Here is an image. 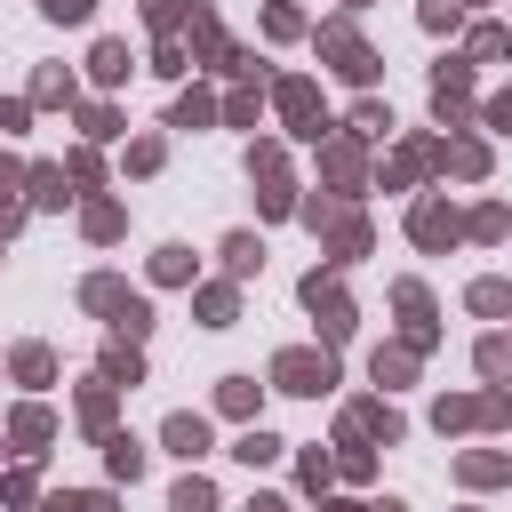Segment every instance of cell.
<instances>
[{"label":"cell","instance_id":"obj_1","mask_svg":"<svg viewBox=\"0 0 512 512\" xmlns=\"http://www.w3.org/2000/svg\"><path fill=\"white\" fill-rule=\"evenodd\" d=\"M272 384H280V392H328V384H336V360H328V352H280V360H272Z\"/></svg>","mask_w":512,"mask_h":512},{"label":"cell","instance_id":"obj_2","mask_svg":"<svg viewBox=\"0 0 512 512\" xmlns=\"http://www.w3.org/2000/svg\"><path fill=\"white\" fill-rule=\"evenodd\" d=\"M320 48L336 56V72H344V80H376V56L352 40V24H320Z\"/></svg>","mask_w":512,"mask_h":512},{"label":"cell","instance_id":"obj_3","mask_svg":"<svg viewBox=\"0 0 512 512\" xmlns=\"http://www.w3.org/2000/svg\"><path fill=\"white\" fill-rule=\"evenodd\" d=\"M304 304L320 312V328H328V344H336V336L352 328V304H344V288H336V280H320V272H312V280H304Z\"/></svg>","mask_w":512,"mask_h":512},{"label":"cell","instance_id":"obj_4","mask_svg":"<svg viewBox=\"0 0 512 512\" xmlns=\"http://www.w3.org/2000/svg\"><path fill=\"white\" fill-rule=\"evenodd\" d=\"M344 440H400V416H392L384 400H352V416H344Z\"/></svg>","mask_w":512,"mask_h":512},{"label":"cell","instance_id":"obj_5","mask_svg":"<svg viewBox=\"0 0 512 512\" xmlns=\"http://www.w3.org/2000/svg\"><path fill=\"white\" fill-rule=\"evenodd\" d=\"M408 232L424 240V248H448L464 224H456V208H440V200H416V216H408Z\"/></svg>","mask_w":512,"mask_h":512},{"label":"cell","instance_id":"obj_6","mask_svg":"<svg viewBox=\"0 0 512 512\" xmlns=\"http://www.w3.org/2000/svg\"><path fill=\"white\" fill-rule=\"evenodd\" d=\"M432 104H440V120H456V112L472 104V72H464V64H440V72H432Z\"/></svg>","mask_w":512,"mask_h":512},{"label":"cell","instance_id":"obj_7","mask_svg":"<svg viewBox=\"0 0 512 512\" xmlns=\"http://www.w3.org/2000/svg\"><path fill=\"white\" fill-rule=\"evenodd\" d=\"M280 112L296 120V136H320V120H312L320 96H312V80H280Z\"/></svg>","mask_w":512,"mask_h":512},{"label":"cell","instance_id":"obj_8","mask_svg":"<svg viewBox=\"0 0 512 512\" xmlns=\"http://www.w3.org/2000/svg\"><path fill=\"white\" fill-rule=\"evenodd\" d=\"M392 304L408 312V344H432V296H424L416 280H400V288H392Z\"/></svg>","mask_w":512,"mask_h":512},{"label":"cell","instance_id":"obj_9","mask_svg":"<svg viewBox=\"0 0 512 512\" xmlns=\"http://www.w3.org/2000/svg\"><path fill=\"white\" fill-rule=\"evenodd\" d=\"M168 448H176V456H208V416L176 408V416H168Z\"/></svg>","mask_w":512,"mask_h":512},{"label":"cell","instance_id":"obj_10","mask_svg":"<svg viewBox=\"0 0 512 512\" xmlns=\"http://www.w3.org/2000/svg\"><path fill=\"white\" fill-rule=\"evenodd\" d=\"M224 272H232V280L264 272V240H256V232H232V240H224Z\"/></svg>","mask_w":512,"mask_h":512},{"label":"cell","instance_id":"obj_11","mask_svg":"<svg viewBox=\"0 0 512 512\" xmlns=\"http://www.w3.org/2000/svg\"><path fill=\"white\" fill-rule=\"evenodd\" d=\"M8 432H16V448H24V456H40V440L56 432V416H48V408H16V424H8Z\"/></svg>","mask_w":512,"mask_h":512},{"label":"cell","instance_id":"obj_12","mask_svg":"<svg viewBox=\"0 0 512 512\" xmlns=\"http://www.w3.org/2000/svg\"><path fill=\"white\" fill-rule=\"evenodd\" d=\"M88 72L112 88V80H128V40H96V56H88Z\"/></svg>","mask_w":512,"mask_h":512},{"label":"cell","instance_id":"obj_13","mask_svg":"<svg viewBox=\"0 0 512 512\" xmlns=\"http://www.w3.org/2000/svg\"><path fill=\"white\" fill-rule=\"evenodd\" d=\"M232 456H240V464H272V456H280V440H272L264 424H248V432L232 440Z\"/></svg>","mask_w":512,"mask_h":512},{"label":"cell","instance_id":"obj_14","mask_svg":"<svg viewBox=\"0 0 512 512\" xmlns=\"http://www.w3.org/2000/svg\"><path fill=\"white\" fill-rule=\"evenodd\" d=\"M104 464H112L120 480H136V472H144V448H136L128 432H112V440H104Z\"/></svg>","mask_w":512,"mask_h":512},{"label":"cell","instance_id":"obj_15","mask_svg":"<svg viewBox=\"0 0 512 512\" xmlns=\"http://www.w3.org/2000/svg\"><path fill=\"white\" fill-rule=\"evenodd\" d=\"M504 472H512V456H456V480H472V488H488Z\"/></svg>","mask_w":512,"mask_h":512},{"label":"cell","instance_id":"obj_16","mask_svg":"<svg viewBox=\"0 0 512 512\" xmlns=\"http://www.w3.org/2000/svg\"><path fill=\"white\" fill-rule=\"evenodd\" d=\"M64 184H72L64 168H32V200H40V208H64V200H72Z\"/></svg>","mask_w":512,"mask_h":512},{"label":"cell","instance_id":"obj_17","mask_svg":"<svg viewBox=\"0 0 512 512\" xmlns=\"http://www.w3.org/2000/svg\"><path fill=\"white\" fill-rule=\"evenodd\" d=\"M232 312H240L232 288H200V320H208V328H232Z\"/></svg>","mask_w":512,"mask_h":512},{"label":"cell","instance_id":"obj_18","mask_svg":"<svg viewBox=\"0 0 512 512\" xmlns=\"http://www.w3.org/2000/svg\"><path fill=\"white\" fill-rule=\"evenodd\" d=\"M16 376H24V384H48V376H56V352H48V344H24V352H16Z\"/></svg>","mask_w":512,"mask_h":512},{"label":"cell","instance_id":"obj_19","mask_svg":"<svg viewBox=\"0 0 512 512\" xmlns=\"http://www.w3.org/2000/svg\"><path fill=\"white\" fill-rule=\"evenodd\" d=\"M80 424H88V432L112 424V384H88V392H80Z\"/></svg>","mask_w":512,"mask_h":512},{"label":"cell","instance_id":"obj_20","mask_svg":"<svg viewBox=\"0 0 512 512\" xmlns=\"http://www.w3.org/2000/svg\"><path fill=\"white\" fill-rule=\"evenodd\" d=\"M168 504H176V512H216V488L192 472V480H176V496H168Z\"/></svg>","mask_w":512,"mask_h":512},{"label":"cell","instance_id":"obj_21","mask_svg":"<svg viewBox=\"0 0 512 512\" xmlns=\"http://www.w3.org/2000/svg\"><path fill=\"white\" fill-rule=\"evenodd\" d=\"M16 184H24V168H8V160H0V232H16V216H24Z\"/></svg>","mask_w":512,"mask_h":512},{"label":"cell","instance_id":"obj_22","mask_svg":"<svg viewBox=\"0 0 512 512\" xmlns=\"http://www.w3.org/2000/svg\"><path fill=\"white\" fill-rule=\"evenodd\" d=\"M472 312H488V320L512 312V288H504V280H472Z\"/></svg>","mask_w":512,"mask_h":512},{"label":"cell","instance_id":"obj_23","mask_svg":"<svg viewBox=\"0 0 512 512\" xmlns=\"http://www.w3.org/2000/svg\"><path fill=\"white\" fill-rule=\"evenodd\" d=\"M216 400H224V416H248V408H256V384H248V376H224Z\"/></svg>","mask_w":512,"mask_h":512},{"label":"cell","instance_id":"obj_24","mask_svg":"<svg viewBox=\"0 0 512 512\" xmlns=\"http://www.w3.org/2000/svg\"><path fill=\"white\" fill-rule=\"evenodd\" d=\"M480 376H512V336H488L480 344Z\"/></svg>","mask_w":512,"mask_h":512},{"label":"cell","instance_id":"obj_25","mask_svg":"<svg viewBox=\"0 0 512 512\" xmlns=\"http://www.w3.org/2000/svg\"><path fill=\"white\" fill-rule=\"evenodd\" d=\"M200 120H208V96H200V88H192V96H176V112H168V128H200Z\"/></svg>","mask_w":512,"mask_h":512},{"label":"cell","instance_id":"obj_26","mask_svg":"<svg viewBox=\"0 0 512 512\" xmlns=\"http://www.w3.org/2000/svg\"><path fill=\"white\" fill-rule=\"evenodd\" d=\"M152 272H160V280H192V248H160Z\"/></svg>","mask_w":512,"mask_h":512},{"label":"cell","instance_id":"obj_27","mask_svg":"<svg viewBox=\"0 0 512 512\" xmlns=\"http://www.w3.org/2000/svg\"><path fill=\"white\" fill-rule=\"evenodd\" d=\"M80 128H88L96 144H104V136H120V120H112V104H88V112H80Z\"/></svg>","mask_w":512,"mask_h":512},{"label":"cell","instance_id":"obj_28","mask_svg":"<svg viewBox=\"0 0 512 512\" xmlns=\"http://www.w3.org/2000/svg\"><path fill=\"white\" fill-rule=\"evenodd\" d=\"M120 376H128V384H136V376H144V368H136V352H120V344H112V352H104V384H120Z\"/></svg>","mask_w":512,"mask_h":512},{"label":"cell","instance_id":"obj_29","mask_svg":"<svg viewBox=\"0 0 512 512\" xmlns=\"http://www.w3.org/2000/svg\"><path fill=\"white\" fill-rule=\"evenodd\" d=\"M88 232H96V240H112V232H120V208H112V200H96V208H88Z\"/></svg>","mask_w":512,"mask_h":512},{"label":"cell","instance_id":"obj_30","mask_svg":"<svg viewBox=\"0 0 512 512\" xmlns=\"http://www.w3.org/2000/svg\"><path fill=\"white\" fill-rule=\"evenodd\" d=\"M264 32H272V40H288V32H304V16H296V8H272V16H264Z\"/></svg>","mask_w":512,"mask_h":512},{"label":"cell","instance_id":"obj_31","mask_svg":"<svg viewBox=\"0 0 512 512\" xmlns=\"http://www.w3.org/2000/svg\"><path fill=\"white\" fill-rule=\"evenodd\" d=\"M32 96H40V104H56V96H72V80H64V72H40V80H32Z\"/></svg>","mask_w":512,"mask_h":512},{"label":"cell","instance_id":"obj_32","mask_svg":"<svg viewBox=\"0 0 512 512\" xmlns=\"http://www.w3.org/2000/svg\"><path fill=\"white\" fill-rule=\"evenodd\" d=\"M352 128H368V136H384V128H392V112H384V104H360V112H352Z\"/></svg>","mask_w":512,"mask_h":512},{"label":"cell","instance_id":"obj_33","mask_svg":"<svg viewBox=\"0 0 512 512\" xmlns=\"http://www.w3.org/2000/svg\"><path fill=\"white\" fill-rule=\"evenodd\" d=\"M408 376V352H376V384H400Z\"/></svg>","mask_w":512,"mask_h":512},{"label":"cell","instance_id":"obj_34","mask_svg":"<svg viewBox=\"0 0 512 512\" xmlns=\"http://www.w3.org/2000/svg\"><path fill=\"white\" fill-rule=\"evenodd\" d=\"M40 8H48V16H56V24H80V16H88V8H96V0H40Z\"/></svg>","mask_w":512,"mask_h":512},{"label":"cell","instance_id":"obj_35","mask_svg":"<svg viewBox=\"0 0 512 512\" xmlns=\"http://www.w3.org/2000/svg\"><path fill=\"white\" fill-rule=\"evenodd\" d=\"M424 24H432V32H448V24H456V0H424Z\"/></svg>","mask_w":512,"mask_h":512},{"label":"cell","instance_id":"obj_36","mask_svg":"<svg viewBox=\"0 0 512 512\" xmlns=\"http://www.w3.org/2000/svg\"><path fill=\"white\" fill-rule=\"evenodd\" d=\"M488 128H512V96H496V104H488Z\"/></svg>","mask_w":512,"mask_h":512},{"label":"cell","instance_id":"obj_37","mask_svg":"<svg viewBox=\"0 0 512 512\" xmlns=\"http://www.w3.org/2000/svg\"><path fill=\"white\" fill-rule=\"evenodd\" d=\"M248 512H288V504L280 496H248Z\"/></svg>","mask_w":512,"mask_h":512}]
</instances>
